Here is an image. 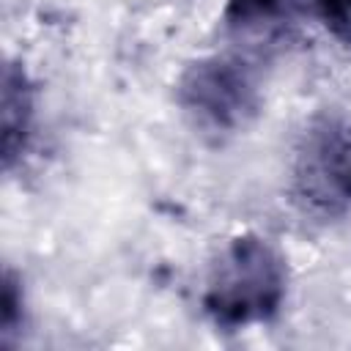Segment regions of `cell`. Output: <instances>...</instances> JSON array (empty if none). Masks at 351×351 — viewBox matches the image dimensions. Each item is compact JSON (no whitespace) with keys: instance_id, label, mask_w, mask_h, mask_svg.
<instances>
[{"instance_id":"1","label":"cell","mask_w":351,"mask_h":351,"mask_svg":"<svg viewBox=\"0 0 351 351\" xmlns=\"http://www.w3.org/2000/svg\"><path fill=\"white\" fill-rule=\"evenodd\" d=\"M288 288L282 255L255 233L230 239L211 263L203 307L217 326L236 329L277 315Z\"/></svg>"},{"instance_id":"2","label":"cell","mask_w":351,"mask_h":351,"mask_svg":"<svg viewBox=\"0 0 351 351\" xmlns=\"http://www.w3.org/2000/svg\"><path fill=\"white\" fill-rule=\"evenodd\" d=\"M176 101L195 129L236 134L247 129L261 110L258 71L241 55L197 58L181 71Z\"/></svg>"},{"instance_id":"3","label":"cell","mask_w":351,"mask_h":351,"mask_svg":"<svg viewBox=\"0 0 351 351\" xmlns=\"http://www.w3.org/2000/svg\"><path fill=\"white\" fill-rule=\"evenodd\" d=\"M291 192L296 203L318 217L351 208V118L318 115L302 132L293 151Z\"/></svg>"},{"instance_id":"4","label":"cell","mask_w":351,"mask_h":351,"mask_svg":"<svg viewBox=\"0 0 351 351\" xmlns=\"http://www.w3.org/2000/svg\"><path fill=\"white\" fill-rule=\"evenodd\" d=\"M222 22L244 55L263 58L296 38L299 8L293 0H228Z\"/></svg>"},{"instance_id":"5","label":"cell","mask_w":351,"mask_h":351,"mask_svg":"<svg viewBox=\"0 0 351 351\" xmlns=\"http://www.w3.org/2000/svg\"><path fill=\"white\" fill-rule=\"evenodd\" d=\"M33 126V88L22 63H5L3 69V99H0V148L3 167L11 170L22 156Z\"/></svg>"},{"instance_id":"6","label":"cell","mask_w":351,"mask_h":351,"mask_svg":"<svg viewBox=\"0 0 351 351\" xmlns=\"http://www.w3.org/2000/svg\"><path fill=\"white\" fill-rule=\"evenodd\" d=\"M324 27L346 47H351V0H310Z\"/></svg>"},{"instance_id":"7","label":"cell","mask_w":351,"mask_h":351,"mask_svg":"<svg viewBox=\"0 0 351 351\" xmlns=\"http://www.w3.org/2000/svg\"><path fill=\"white\" fill-rule=\"evenodd\" d=\"M19 324H22V288H19L16 274L11 269H5L3 296H0V335H3V343H8V337L16 332Z\"/></svg>"}]
</instances>
